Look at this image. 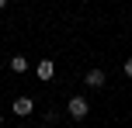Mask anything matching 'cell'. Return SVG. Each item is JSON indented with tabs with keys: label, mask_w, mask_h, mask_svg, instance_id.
Wrapping results in <instances>:
<instances>
[{
	"label": "cell",
	"mask_w": 132,
	"mask_h": 128,
	"mask_svg": "<svg viewBox=\"0 0 132 128\" xmlns=\"http://www.w3.org/2000/svg\"><path fill=\"white\" fill-rule=\"evenodd\" d=\"M66 114H70L73 121H84V118L90 114V101H87L84 94H73L70 101H66Z\"/></svg>",
	"instance_id": "obj_1"
},
{
	"label": "cell",
	"mask_w": 132,
	"mask_h": 128,
	"mask_svg": "<svg viewBox=\"0 0 132 128\" xmlns=\"http://www.w3.org/2000/svg\"><path fill=\"white\" fill-rule=\"evenodd\" d=\"M11 114L14 118H31L35 114V97H28V94L14 97V101H11Z\"/></svg>",
	"instance_id": "obj_2"
},
{
	"label": "cell",
	"mask_w": 132,
	"mask_h": 128,
	"mask_svg": "<svg viewBox=\"0 0 132 128\" xmlns=\"http://www.w3.org/2000/svg\"><path fill=\"white\" fill-rule=\"evenodd\" d=\"M104 83H108V73H104V69L94 66V69H87V73H84V87H87V90H101Z\"/></svg>",
	"instance_id": "obj_3"
},
{
	"label": "cell",
	"mask_w": 132,
	"mask_h": 128,
	"mask_svg": "<svg viewBox=\"0 0 132 128\" xmlns=\"http://www.w3.org/2000/svg\"><path fill=\"white\" fill-rule=\"evenodd\" d=\"M35 76H38L42 83H49V80L56 76V59H49V55H45V59H38V66H35Z\"/></svg>",
	"instance_id": "obj_4"
},
{
	"label": "cell",
	"mask_w": 132,
	"mask_h": 128,
	"mask_svg": "<svg viewBox=\"0 0 132 128\" xmlns=\"http://www.w3.org/2000/svg\"><path fill=\"white\" fill-rule=\"evenodd\" d=\"M11 73H28V55H11Z\"/></svg>",
	"instance_id": "obj_5"
},
{
	"label": "cell",
	"mask_w": 132,
	"mask_h": 128,
	"mask_svg": "<svg viewBox=\"0 0 132 128\" xmlns=\"http://www.w3.org/2000/svg\"><path fill=\"white\" fill-rule=\"evenodd\" d=\"M122 73H125V76H129V80H132V55H129V59H125V62H122Z\"/></svg>",
	"instance_id": "obj_6"
},
{
	"label": "cell",
	"mask_w": 132,
	"mask_h": 128,
	"mask_svg": "<svg viewBox=\"0 0 132 128\" xmlns=\"http://www.w3.org/2000/svg\"><path fill=\"white\" fill-rule=\"evenodd\" d=\"M4 121H7V114H4V111H0V128H4Z\"/></svg>",
	"instance_id": "obj_7"
},
{
	"label": "cell",
	"mask_w": 132,
	"mask_h": 128,
	"mask_svg": "<svg viewBox=\"0 0 132 128\" xmlns=\"http://www.w3.org/2000/svg\"><path fill=\"white\" fill-rule=\"evenodd\" d=\"M7 4H11V0H0V11H4V7H7Z\"/></svg>",
	"instance_id": "obj_8"
},
{
	"label": "cell",
	"mask_w": 132,
	"mask_h": 128,
	"mask_svg": "<svg viewBox=\"0 0 132 128\" xmlns=\"http://www.w3.org/2000/svg\"><path fill=\"white\" fill-rule=\"evenodd\" d=\"M18 128H28V125H18Z\"/></svg>",
	"instance_id": "obj_9"
}]
</instances>
